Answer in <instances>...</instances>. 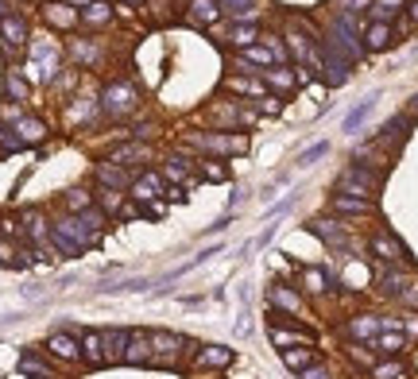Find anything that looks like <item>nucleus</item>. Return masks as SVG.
<instances>
[{"instance_id": "14", "label": "nucleus", "mask_w": 418, "mask_h": 379, "mask_svg": "<svg viewBox=\"0 0 418 379\" xmlns=\"http://www.w3.org/2000/svg\"><path fill=\"white\" fill-rule=\"evenodd\" d=\"M267 337H272V344L275 349H298V344H314V333H306V329H294V325H272L267 329Z\"/></svg>"}, {"instance_id": "48", "label": "nucleus", "mask_w": 418, "mask_h": 379, "mask_svg": "<svg viewBox=\"0 0 418 379\" xmlns=\"http://www.w3.org/2000/svg\"><path fill=\"white\" fill-rule=\"evenodd\" d=\"M298 379H333V376H330V368H325V364H321V360H318V364H310V368L302 371Z\"/></svg>"}, {"instance_id": "11", "label": "nucleus", "mask_w": 418, "mask_h": 379, "mask_svg": "<svg viewBox=\"0 0 418 379\" xmlns=\"http://www.w3.org/2000/svg\"><path fill=\"white\" fill-rule=\"evenodd\" d=\"M55 233H62V236H66V240H74V244H78V248H82V252L97 244V236L89 233L86 224H82V217H74V213L59 217V221H55Z\"/></svg>"}, {"instance_id": "46", "label": "nucleus", "mask_w": 418, "mask_h": 379, "mask_svg": "<svg viewBox=\"0 0 418 379\" xmlns=\"http://www.w3.org/2000/svg\"><path fill=\"white\" fill-rule=\"evenodd\" d=\"M325 151H330V144H314V147H306V151L298 155V166H310V163H318V159L325 155Z\"/></svg>"}, {"instance_id": "52", "label": "nucleus", "mask_w": 418, "mask_h": 379, "mask_svg": "<svg viewBox=\"0 0 418 379\" xmlns=\"http://www.w3.org/2000/svg\"><path fill=\"white\" fill-rule=\"evenodd\" d=\"M376 4H383V8H391V4H399V0H376ZM391 12H395V8H391Z\"/></svg>"}, {"instance_id": "40", "label": "nucleus", "mask_w": 418, "mask_h": 379, "mask_svg": "<svg viewBox=\"0 0 418 379\" xmlns=\"http://www.w3.org/2000/svg\"><path fill=\"white\" fill-rule=\"evenodd\" d=\"M372 379H403V360H388V364H376Z\"/></svg>"}, {"instance_id": "36", "label": "nucleus", "mask_w": 418, "mask_h": 379, "mask_svg": "<svg viewBox=\"0 0 418 379\" xmlns=\"http://www.w3.org/2000/svg\"><path fill=\"white\" fill-rule=\"evenodd\" d=\"M256 39H260V28H256V23H236L233 28V43L236 47H256Z\"/></svg>"}, {"instance_id": "24", "label": "nucleus", "mask_w": 418, "mask_h": 379, "mask_svg": "<svg viewBox=\"0 0 418 379\" xmlns=\"http://www.w3.org/2000/svg\"><path fill=\"white\" fill-rule=\"evenodd\" d=\"M302 291L314 294V298H318V294H330L333 291L330 271H321V267H306V271H302Z\"/></svg>"}, {"instance_id": "54", "label": "nucleus", "mask_w": 418, "mask_h": 379, "mask_svg": "<svg viewBox=\"0 0 418 379\" xmlns=\"http://www.w3.org/2000/svg\"><path fill=\"white\" fill-rule=\"evenodd\" d=\"M70 4H86V8H89V4H93V0H70Z\"/></svg>"}, {"instance_id": "42", "label": "nucleus", "mask_w": 418, "mask_h": 379, "mask_svg": "<svg viewBox=\"0 0 418 379\" xmlns=\"http://www.w3.org/2000/svg\"><path fill=\"white\" fill-rule=\"evenodd\" d=\"M50 248H55L59 255H70V260H74V255H82V248H78V244H74V240H66L62 233H50Z\"/></svg>"}, {"instance_id": "41", "label": "nucleus", "mask_w": 418, "mask_h": 379, "mask_svg": "<svg viewBox=\"0 0 418 379\" xmlns=\"http://www.w3.org/2000/svg\"><path fill=\"white\" fill-rule=\"evenodd\" d=\"M349 356L357 360V364H364V368H376V352H372V344H357V340H352Z\"/></svg>"}, {"instance_id": "18", "label": "nucleus", "mask_w": 418, "mask_h": 379, "mask_svg": "<svg viewBox=\"0 0 418 379\" xmlns=\"http://www.w3.org/2000/svg\"><path fill=\"white\" fill-rule=\"evenodd\" d=\"M97 182H101V190H128L132 186V175H128L124 166H117V163H97Z\"/></svg>"}, {"instance_id": "16", "label": "nucleus", "mask_w": 418, "mask_h": 379, "mask_svg": "<svg viewBox=\"0 0 418 379\" xmlns=\"http://www.w3.org/2000/svg\"><path fill=\"white\" fill-rule=\"evenodd\" d=\"M333 217H372L376 213V205L368 202V197H349V194H337L330 202Z\"/></svg>"}, {"instance_id": "39", "label": "nucleus", "mask_w": 418, "mask_h": 379, "mask_svg": "<svg viewBox=\"0 0 418 379\" xmlns=\"http://www.w3.org/2000/svg\"><path fill=\"white\" fill-rule=\"evenodd\" d=\"M86 23H89V28H101V23H108V4H105V0H93V4L86 8Z\"/></svg>"}, {"instance_id": "20", "label": "nucleus", "mask_w": 418, "mask_h": 379, "mask_svg": "<svg viewBox=\"0 0 418 379\" xmlns=\"http://www.w3.org/2000/svg\"><path fill=\"white\" fill-rule=\"evenodd\" d=\"M279 356L294 376H302L310 364H318V349H314V344H298V349H287V352H279Z\"/></svg>"}, {"instance_id": "26", "label": "nucleus", "mask_w": 418, "mask_h": 379, "mask_svg": "<svg viewBox=\"0 0 418 379\" xmlns=\"http://www.w3.org/2000/svg\"><path fill=\"white\" fill-rule=\"evenodd\" d=\"M217 16H221V4H217V0H190V23L209 28Z\"/></svg>"}, {"instance_id": "35", "label": "nucleus", "mask_w": 418, "mask_h": 379, "mask_svg": "<svg viewBox=\"0 0 418 379\" xmlns=\"http://www.w3.org/2000/svg\"><path fill=\"white\" fill-rule=\"evenodd\" d=\"M47 20L55 23V28H74V23H78V16H74V8H66V4H50V8H47Z\"/></svg>"}, {"instance_id": "2", "label": "nucleus", "mask_w": 418, "mask_h": 379, "mask_svg": "<svg viewBox=\"0 0 418 379\" xmlns=\"http://www.w3.org/2000/svg\"><path fill=\"white\" fill-rule=\"evenodd\" d=\"M379 190V175L372 171V166H364V163H352V166H345V175L337 178V194H349V197H368L372 202V194Z\"/></svg>"}, {"instance_id": "13", "label": "nucleus", "mask_w": 418, "mask_h": 379, "mask_svg": "<svg viewBox=\"0 0 418 379\" xmlns=\"http://www.w3.org/2000/svg\"><path fill=\"white\" fill-rule=\"evenodd\" d=\"M124 364H132V368H144V364H151V333H147V329H132V337H128V352H124Z\"/></svg>"}, {"instance_id": "19", "label": "nucleus", "mask_w": 418, "mask_h": 379, "mask_svg": "<svg viewBox=\"0 0 418 379\" xmlns=\"http://www.w3.org/2000/svg\"><path fill=\"white\" fill-rule=\"evenodd\" d=\"M163 194H167L163 175H144V178H136V182H132V197H136L140 205H147V202H159Z\"/></svg>"}, {"instance_id": "28", "label": "nucleus", "mask_w": 418, "mask_h": 379, "mask_svg": "<svg viewBox=\"0 0 418 379\" xmlns=\"http://www.w3.org/2000/svg\"><path fill=\"white\" fill-rule=\"evenodd\" d=\"M62 205H66V213H86V209H93V194H89L86 186H74V190H66L62 194Z\"/></svg>"}, {"instance_id": "38", "label": "nucleus", "mask_w": 418, "mask_h": 379, "mask_svg": "<svg viewBox=\"0 0 418 379\" xmlns=\"http://www.w3.org/2000/svg\"><path fill=\"white\" fill-rule=\"evenodd\" d=\"M20 371H23V376H31V379H50V368L43 364V360H35V356H23Z\"/></svg>"}, {"instance_id": "10", "label": "nucleus", "mask_w": 418, "mask_h": 379, "mask_svg": "<svg viewBox=\"0 0 418 379\" xmlns=\"http://www.w3.org/2000/svg\"><path fill=\"white\" fill-rule=\"evenodd\" d=\"M229 364H233V349H225V344H202L194 356L198 371H225Z\"/></svg>"}, {"instance_id": "7", "label": "nucleus", "mask_w": 418, "mask_h": 379, "mask_svg": "<svg viewBox=\"0 0 418 379\" xmlns=\"http://www.w3.org/2000/svg\"><path fill=\"white\" fill-rule=\"evenodd\" d=\"M267 306H272L275 313H287V318H302V294L294 291V286H287V282H275L272 291H267Z\"/></svg>"}, {"instance_id": "47", "label": "nucleus", "mask_w": 418, "mask_h": 379, "mask_svg": "<svg viewBox=\"0 0 418 379\" xmlns=\"http://www.w3.org/2000/svg\"><path fill=\"white\" fill-rule=\"evenodd\" d=\"M229 89H236V93H252V97H260V93H263V81L236 78V81H229Z\"/></svg>"}, {"instance_id": "29", "label": "nucleus", "mask_w": 418, "mask_h": 379, "mask_svg": "<svg viewBox=\"0 0 418 379\" xmlns=\"http://www.w3.org/2000/svg\"><path fill=\"white\" fill-rule=\"evenodd\" d=\"M147 159H151V147H147V144H124V147L113 151V163H117V166H124V163H147Z\"/></svg>"}, {"instance_id": "55", "label": "nucleus", "mask_w": 418, "mask_h": 379, "mask_svg": "<svg viewBox=\"0 0 418 379\" xmlns=\"http://www.w3.org/2000/svg\"><path fill=\"white\" fill-rule=\"evenodd\" d=\"M128 4H136V0H128Z\"/></svg>"}, {"instance_id": "31", "label": "nucleus", "mask_w": 418, "mask_h": 379, "mask_svg": "<svg viewBox=\"0 0 418 379\" xmlns=\"http://www.w3.org/2000/svg\"><path fill=\"white\" fill-rule=\"evenodd\" d=\"M376 101H379V93H368V97L360 101V105L352 108L349 117H345V132H357V128L364 124V120H368V113H372V108H376Z\"/></svg>"}, {"instance_id": "53", "label": "nucleus", "mask_w": 418, "mask_h": 379, "mask_svg": "<svg viewBox=\"0 0 418 379\" xmlns=\"http://www.w3.org/2000/svg\"><path fill=\"white\" fill-rule=\"evenodd\" d=\"M410 113H415V117H418V97H415V101H410Z\"/></svg>"}, {"instance_id": "1", "label": "nucleus", "mask_w": 418, "mask_h": 379, "mask_svg": "<svg viewBox=\"0 0 418 379\" xmlns=\"http://www.w3.org/2000/svg\"><path fill=\"white\" fill-rule=\"evenodd\" d=\"M186 147L190 151H202V155H244L248 151V139L236 136V132H186Z\"/></svg>"}, {"instance_id": "21", "label": "nucleus", "mask_w": 418, "mask_h": 379, "mask_svg": "<svg viewBox=\"0 0 418 379\" xmlns=\"http://www.w3.org/2000/svg\"><path fill=\"white\" fill-rule=\"evenodd\" d=\"M82 360H86L89 368H105V364H108V360H105V344H101V333L97 329L82 333Z\"/></svg>"}, {"instance_id": "44", "label": "nucleus", "mask_w": 418, "mask_h": 379, "mask_svg": "<svg viewBox=\"0 0 418 379\" xmlns=\"http://www.w3.org/2000/svg\"><path fill=\"white\" fill-rule=\"evenodd\" d=\"M202 178H205V182H225L229 171H225V163H217V159H213V163L205 159V163H202Z\"/></svg>"}, {"instance_id": "3", "label": "nucleus", "mask_w": 418, "mask_h": 379, "mask_svg": "<svg viewBox=\"0 0 418 379\" xmlns=\"http://www.w3.org/2000/svg\"><path fill=\"white\" fill-rule=\"evenodd\" d=\"M101 108H105L113 120H128V117H136L140 113V97H136V89L128 86V81H113V86H105Z\"/></svg>"}, {"instance_id": "5", "label": "nucleus", "mask_w": 418, "mask_h": 379, "mask_svg": "<svg viewBox=\"0 0 418 379\" xmlns=\"http://www.w3.org/2000/svg\"><path fill=\"white\" fill-rule=\"evenodd\" d=\"M182 349H186L182 333L151 329V360H155V364H178V352H182Z\"/></svg>"}, {"instance_id": "27", "label": "nucleus", "mask_w": 418, "mask_h": 379, "mask_svg": "<svg viewBox=\"0 0 418 379\" xmlns=\"http://www.w3.org/2000/svg\"><path fill=\"white\" fill-rule=\"evenodd\" d=\"M163 182H190V159H182V155H167L163 159Z\"/></svg>"}, {"instance_id": "49", "label": "nucleus", "mask_w": 418, "mask_h": 379, "mask_svg": "<svg viewBox=\"0 0 418 379\" xmlns=\"http://www.w3.org/2000/svg\"><path fill=\"white\" fill-rule=\"evenodd\" d=\"M291 202H294V197H283L279 205H272V209H267V217H279V213H287V209H291Z\"/></svg>"}, {"instance_id": "22", "label": "nucleus", "mask_w": 418, "mask_h": 379, "mask_svg": "<svg viewBox=\"0 0 418 379\" xmlns=\"http://www.w3.org/2000/svg\"><path fill=\"white\" fill-rule=\"evenodd\" d=\"M407 291H410V279L403 271H383L379 275V294H383V298H407Z\"/></svg>"}, {"instance_id": "34", "label": "nucleus", "mask_w": 418, "mask_h": 379, "mask_svg": "<svg viewBox=\"0 0 418 379\" xmlns=\"http://www.w3.org/2000/svg\"><path fill=\"white\" fill-rule=\"evenodd\" d=\"M4 93H8L12 101H23V97H28V81L20 78V70H8V74H4Z\"/></svg>"}, {"instance_id": "4", "label": "nucleus", "mask_w": 418, "mask_h": 379, "mask_svg": "<svg viewBox=\"0 0 418 379\" xmlns=\"http://www.w3.org/2000/svg\"><path fill=\"white\" fill-rule=\"evenodd\" d=\"M372 255H376L383 267H403V263H410V252L403 248V240H399L395 233H388V229H376V233H372Z\"/></svg>"}, {"instance_id": "6", "label": "nucleus", "mask_w": 418, "mask_h": 379, "mask_svg": "<svg viewBox=\"0 0 418 379\" xmlns=\"http://www.w3.org/2000/svg\"><path fill=\"white\" fill-rule=\"evenodd\" d=\"M310 233L318 236L321 244H330L333 252H345V248H349V229H345V221H337V217H314Z\"/></svg>"}, {"instance_id": "30", "label": "nucleus", "mask_w": 418, "mask_h": 379, "mask_svg": "<svg viewBox=\"0 0 418 379\" xmlns=\"http://www.w3.org/2000/svg\"><path fill=\"white\" fill-rule=\"evenodd\" d=\"M372 349L383 352V356H399V352L407 349V333L399 329V333H379L376 340H372Z\"/></svg>"}, {"instance_id": "17", "label": "nucleus", "mask_w": 418, "mask_h": 379, "mask_svg": "<svg viewBox=\"0 0 418 379\" xmlns=\"http://www.w3.org/2000/svg\"><path fill=\"white\" fill-rule=\"evenodd\" d=\"M128 337H132V329H101V344H105V360H108V364H124Z\"/></svg>"}, {"instance_id": "8", "label": "nucleus", "mask_w": 418, "mask_h": 379, "mask_svg": "<svg viewBox=\"0 0 418 379\" xmlns=\"http://www.w3.org/2000/svg\"><path fill=\"white\" fill-rule=\"evenodd\" d=\"M345 333H349V340H357V344H372V340L383 333V325H379L376 313H357V318L345 321Z\"/></svg>"}, {"instance_id": "25", "label": "nucleus", "mask_w": 418, "mask_h": 379, "mask_svg": "<svg viewBox=\"0 0 418 379\" xmlns=\"http://www.w3.org/2000/svg\"><path fill=\"white\" fill-rule=\"evenodd\" d=\"M12 132H16L23 144H43V139H47V124L35 120V117H20L16 124H12Z\"/></svg>"}, {"instance_id": "9", "label": "nucleus", "mask_w": 418, "mask_h": 379, "mask_svg": "<svg viewBox=\"0 0 418 379\" xmlns=\"http://www.w3.org/2000/svg\"><path fill=\"white\" fill-rule=\"evenodd\" d=\"M0 43H4V50H20L28 43V20L16 16V12L0 16Z\"/></svg>"}, {"instance_id": "15", "label": "nucleus", "mask_w": 418, "mask_h": 379, "mask_svg": "<svg viewBox=\"0 0 418 379\" xmlns=\"http://www.w3.org/2000/svg\"><path fill=\"white\" fill-rule=\"evenodd\" d=\"M349 70H352V62L349 59H341L337 50H321V74H325V81L330 86H345L349 81Z\"/></svg>"}, {"instance_id": "45", "label": "nucleus", "mask_w": 418, "mask_h": 379, "mask_svg": "<svg viewBox=\"0 0 418 379\" xmlns=\"http://www.w3.org/2000/svg\"><path fill=\"white\" fill-rule=\"evenodd\" d=\"M217 4H225V8H229L236 20H240V16H252V4H256V0H217Z\"/></svg>"}, {"instance_id": "43", "label": "nucleus", "mask_w": 418, "mask_h": 379, "mask_svg": "<svg viewBox=\"0 0 418 379\" xmlns=\"http://www.w3.org/2000/svg\"><path fill=\"white\" fill-rule=\"evenodd\" d=\"M70 55H74V59L78 62H97V43H70Z\"/></svg>"}, {"instance_id": "33", "label": "nucleus", "mask_w": 418, "mask_h": 379, "mask_svg": "<svg viewBox=\"0 0 418 379\" xmlns=\"http://www.w3.org/2000/svg\"><path fill=\"white\" fill-rule=\"evenodd\" d=\"M364 43H368V50H388L391 47V23H372L364 31Z\"/></svg>"}, {"instance_id": "50", "label": "nucleus", "mask_w": 418, "mask_h": 379, "mask_svg": "<svg viewBox=\"0 0 418 379\" xmlns=\"http://www.w3.org/2000/svg\"><path fill=\"white\" fill-rule=\"evenodd\" d=\"M260 108H263V113H279V101H275V97H267Z\"/></svg>"}, {"instance_id": "37", "label": "nucleus", "mask_w": 418, "mask_h": 379, "mask_svg": "<svg viewBox=\"0 0 418 379\" xmlns=\"http://www.w3.org/2000/svg\"><path fill=\"white\" fill-rule=\"evenodd\" d=\"M101 213L105 217H113V213L124 217V197H120L117 190H101Z\"/></svg>"}, {"instance_id": "12", "label": "nucleus", "mask_w": 418, "mask_h": 379, "mask_svg": "<svg viewBox=\"0 0 418 379\" xmlns=\"http://www.w3.org/2000/svg\"><path fill=\"white\" fill-rule=\"evenodd\" d=\"M47 352L55 360L78 364V360H82V337H70V333H50V337H47Z\"/></svg>"}, {"instance_id": "23", "label": "nucleus", "mask_w": 418, "mask_h": 379, "mask_svg": "<svg viewBox=\"0 0 418 379\" xmlns=\"http://www.w3.org/2000/svg\"><path fill=\"white\" fill-rule=\"evenodd\" d=\"M263 81H267L275 93H291V89L298 86V70H291V66H272L267 74H263Z\"/></svg>"}, {"instance_id": "51", "label": "nucleus", "mask_w": 418, "mask_h": 379, "mask_svg": "<svg viewBox=\"0 0 418 379\" xmlns=\"http://www.w3.org/2000/svg\"><path fill=\"white\" fill-rule=\"evenodd\" d=\"M407 12H410V20L418 23V0H410V4H407Z\"/></svg>"}, {"instance_id": "32", "label": "nucleus", "mask_w": 418, "mask_h": 379, "mask_svg": "<svg viewBox=\"0 0 418 379\" xmlns=\"http://www.w3.org/2000/svg\"><path fill=\"white\" fill-rule=\"evenodd\" d=\"M407 128H410V120H407V117H395V120H388V124L379 128L376 144H383V147L399 144V139H403V132H407Z\"/></svg>"}]
</instances>
